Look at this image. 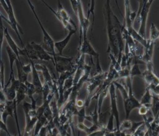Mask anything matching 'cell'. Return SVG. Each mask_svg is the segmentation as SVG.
Listing matches in <instances>:
<instances>
[{
	"label": "cell",
	"instance_id": "cell-1",
	"mask_svg": "<svg viewBox=\"0 0 159 136\" xmlns=\"http://www.w3.org/2000/svg\"><path fill=\"white\" fill-rule=\"evenodd\" d=\"M116 88L120 91L124 101L125 117L129 119L130 112L135 109H138L140 106V101L135 97L132 89V79L129 77L123 81L122 84L114 81Z\"/></svg>",
	"mask_w": 159,
	"mask_h": 136
},
{
	"label": "cell",
	"instance_id": "cell-2",
	"mask_svg": "<svg viewBox=\"0 0 159 136\" xmlns=\"http://www.w3.org/2000/svg\"><path fill=\"white\" fill-rule=\"evenodd\" d=\"M27 1L28 4H29L30 9L32 10L34 16L35 17V18H36L38 23H39V26H40V27L42 30V34H43V44L44 45V46H43V47L49 53H50L53 56V60H55V58L56 56L57 55V54L55 53V42L53 41V39L50 35V34L45 30V29L43 27V25L41 22V20H40V19L39 18V17H38V16L36 13L34 6L32 4V3L31 2V1L30 0H27Z\"/></svg>",
	"mask_w": 159,
	"mask_h": 136
},
{
	"label": "cell",
	"instance_id": "cell-3",
	"mask_svg": "<svg viewBox=\"0 0 159 136\" xmlns=\"http://www.w3.org/2000/svg\"><path fill=\"white\" fill-rule=\"evenodd\" d=\"M107 72H102L100 74L89 77L87 82L88 83L86 87V96L84 99L85 106H89L91 101H92V96L96 89L101 85L106 77Z\"/></svg>",
	"mask_w": 159,
	"mask_h": 136
},
{
	"label": "cell",
	"instance_id": "cell-4",
	"mask_svg": "<svg viewBox=\"0 0 159 136\" xmlns=\"http://www.w3.org/2000/svg\"><path fill=\"white\" fill-rule=\"evenodd\" d=\"M77 2V13L76 17L78 19L79 27H80V44L82 41L83 37L87 36V32L88 27L90 25L89 20L85 16L81 0H76Z\"/></svg>",
	"mask_w": 159,
	"mask_h": 136
},
{
	"label": "cell",
	"instance_id": "cell-5",
	"mask_svg": "<svg viewBox=\"0 0 159 136\" xmlns=\"http://www.w3.org/2000/svg\"><path fill=\"white\" fill-rule=\"evenodd\" d=\"M155 0H148L143 6L142 10L139 15L136 17L137 22L140 24V27L139 29V34L144 38L146 37V25L148 15L150 11L152 4Z\"/></svg>",
	"mask_w": 159,
	"mask_h": 136
},
{
	"label": "cell",
	"instance_id": "cell-6",
	"mask_svg": "<svg viewBox=\"0 0 159 136\" xmlns=\"http://www.w3.org/2000/svg\"><path fill=\"white\" fill-rule=\"evenodd\" d=\"M4 1H5L6 3V4L7 6V7H8L7 12H6L7 14V17H8L7 22L11 25V27L12 28V29L14 30V32L17 34V37H18V39H19V40L20 42L21 45H22V48H24L25 45H24L22 40V39H21V37L20 36V33L21 34H24L23 30L21 29L20 26L19 25V24H18V22H17V21L16 19L14 12V9H13V7L12 6L11 0H4Z\"/></svg>",
	"mask_w": 159,
	"mask_h": 136
},
{
	"label": "cell",
	"instance_id": "cell-7",
	"mask_svg": "<svg viewBox=\"0 0 159 136\" xmlns=\"http://www.w3.org/2000/svg\"><path fill=\"white\" fill-rule=\"evenodd\" d=\"M116 88L114 84L111 83L109 86V95L110 97V113L114 116V117L116 122V129H119L120 125V118H119V112L117 108V95H116Z\"/></svg>",
	"mask_w": 159,
	"mask_h": 136
},
{
	"label": "cell",
	"instance_id": "cell-8",
	"mask_svg": "<svg viewBox=\"0 0 159 136\" xmlns=\"http://www.w3.org/2000/svg\"><path fill=\"white\" fill-rule=\"evenodd\" d=\"M78 53L80 55H88L89 57L93 58H96L99 57V53L94 50L92 45L91 44L89 40H88L87 36L83 37L82 38V41L80 44H79L78 47Z\"/></svg>",
	"mask_w": 159,
	"mask_h": 136
},
{
	"label": "cell",
	"instance_id": "cell-9",
	"mask_svg": "<svg viewBox=\"0 0 159 136\" xmlns=\"http://www.w3.org/2000/svg\"><path fill=\"white\" fill-rule=\"evenodd\" d=\"M147 86L149 88L153 87L159 84V78L154 73L153 67L147 66L146 69L142 71V76Z\"/></svg>",
	"mask_w": 159,
	"mask_h": 136
},
{
	"label": "cell",
	"instance_id": "cell-10",
	"mask_svg": "<svg viewBox=\"0 0 159 136\" xmlns=\"http://www.w3.org/2000/svg\"><path fill=\"white\" fill-rule=\"evenodd\" d=\"M154 45H155V42L152 41L150 39H147V45L144 47V53L142 58V60L146 65V66H153L152 58H153Z\"/></svg>",
	"mask_w": 159,
	"mask_h": 136
},
{
	"label": "cell",
	"instance_id": "cell-11",
	"mask_svg": "<svg viewBox=\"0 0 159 136\" xmlns=\"http://www.w3.org/2000/svg\"><path fill=\"white\" fill-rule=\"evenodd\" d=\"M30 43L32 44V47L35 49L39 60H42V61H52L54 65L55 62H54L53 56L50 53H49L43 47L42 45L38 44L34 42H30Z\"/></svg>",
	"mask_w": 159,
	"mask_h": 136
},
{
	"label": "cell",
	"instance_id": "cell-12",
	"mask_svg": "<svg viewBox=\"0 0 159 136\" xmlns=\"http://www.w3.org/2000/svg\"><path fill=\"white\" fill-rule=\"evenodd\" d=\"M29 62L32 65V83L35 88V93L37 94H42L43 84L41 83L39 73L38 70L35 66V63L33 60L29 59Z\"/></svg>",
	"mask_w": 159,
	"mask_h": 136
},
{
	"label": "cell",
	"instance_id": "cell-13",
	"mask_svg": "<svg viewBox=\"0 0 159 136\" xmlns=\"http://www.w3.org/2000/svg\"><path fill=\"white\" fill-rule=\"evenodd\" d=\"M76 32V29H71L68 30L67 35L61 40L55 42V48L57 50L59 55L63 56V52L68 44L72 36Z\"/></svg>",
	"mask_w": 159,
	"mask_h": 136
},
{
	"label": "cell",
	"instance_id": "cell-14",
	"mask_svg": "<svg viewBox=\"0 0 159 136\" xmlns=\"http://www.w3.org/2000/svg\"><path fill=\"white\" fill-rule=\"evenodd\" d=\"M6 52H7V54L9 58V66H10V75H9V78L7 81V83H6V84H4V87H7L11 82V80L12 79V78H13L14 76V65L15 63V61L16 59H17V57L16 56V55L15 54V53L11 49V48L7 45L6 48Z\"/></svg>",
	"mask_w": 159,
	"mask_h": 136
},
{
	"label": "cell",
	"instance_id": "cell-15",
	"mask_svg": "<svg viewBox=\"0 0 159 136\" xmlns=\"http://www.w3.org/2000/svg\"><path fill=\"white\" fill-rule=\"evenodd\" d=\"M4 37L6 38V40L7 42L8 46L11 48V49L15 53V54L16 55L17 59L19 61H22L20 58V55H19V51L20 49L19 48V47L17 45L16 43L14 42V40H13V39L12 38V37L11 36V35L9 34V32H8V29L7 27L4 28Z\"/></svg>",
	"mask_w": 159,
	"mask_h": 136
},
{
	"label": "cell",
	"instance_id": "cell-16",
	"mask_svg": "<svg viewBox=\"0 0 159 136\" xmlns=\"http://www.w3.org/2000/svg\"><path fill=\"white\" fill-rule=\"evenodd\" d=\"M15 65L17 69V79L21 83H25L27 81L28 74H27L22 69L23 63L22 61H19L18 59H16L15 61Z\"/></svg>",
	"mask_w": 159,
	"mask_h": 136
},
{
	"label": "cell",
	"instance_id": "cell-17",
	"mask_svg": "<svg viewBox=\"0 0 159 136\" xmlns=\"http://www.w3.org/2000/svg\"><path fill=\"white\" fill-rule=\"evenodd\" d=\"M152 98H153L152 92L151 91L150 88L147 86L145 88V91L140 101V103L141 105H143V106L150 107L152 101Z\"/></svg>",
	"mask_w": 159,
	"mask_h": 136
},
{
	"label": "cell",
	"instance_id": "cell-18",
	"mask_svg": "<svg viewBox=\"0 0 159 136\" xmlns=\"http://www.w3.org/2000/svg\"><path fill=\"white\" fill-rule=\"evenodd\" d=\"M48 120L44 116H42L39 117L34 126V132L32 136H39V134L41 130V129L43 127L46 126L48 124Z\"/></svg>",
	"mask_w": 159,
	"mask_h": 136
},
{
	"label": "cell",
	"instance_id": "cell-19",
	"mask_svg": "<svg viewBox=\"0 0 159 136\" xmlns=\"http://www.w3.org/2000/svg\"><path fill=\"white\" fill-rule=\"evenodd\" d=\"M153 98L150 106V110L156 118L159 114V96L154 94L153 93Z\"/></svg>",
	"mask_w": 159,
	"mask_h": 136
},
{
	"label": "cell",
	"instance_id": "cell-20",
	"mask_svg": "<svg viewBox=\"0 0 159 136\" xmlns=\"http://www.w3.org/2000/svg\"><path fill=\"white\" fill-rule=\"evenodd\" d=\"M2 90L4 91V93L5 94L6 101H12L16 98V91L13 88L9 86V87H4L2 88Z\"/></svg>",
	"mask_w": 159,
	"mask_h": 136
},
{
	"label": "cell",
	"instance_id": "cell-21",
	"mask_svg": "<svg viewBox=\"0 0 159 136\" xmlns=\"http://www.w3.org/2000/svg\"><path fill=\"white\" fill-rule=\"evenodd\" d=\"M94 9H95V0H88V11L87 14V18H89L90 15H92L93 17V22H92V27H91V33L93 30V26L95 19L94 15Z\"/></svg>",
	"mask_w": 159,
	"mask_h": 136
},
{
	"label": "cell",
	"instance_id": "cell-22",
	"mask_svg": "<svg viewBox=\"0 0 159 136\" xmlns=\"http://www.w3.org/2000/svg\"><path fill=\"white\" fill-rule=\"evenodd\" d=\"M148 39L153 42L159 39V30L153 22H152L150 25V36Z\"/></svg>",
	"mask_w": 159,
	"mask_h": 136
},
{
	"label": "cell",
	"instance_id": "cell-23",
	"mask_svg": "<svg viewBox=\"0 0 159 136\" xmlns=\"http://www.w3.org/2000/svg\"><path fill=\"white\" fill-rule=\"evenodd\" d=\"M142 71L140 70L139 68V64L136 63H133L130 66V77L132 79L135 76H142Z\"/></svg>",
	"mask_w": 159,
	"mask_h": 136
},
{
	"label": "cell",
	"instance_id": "cell-24",
	"mask_svg": "<svg viewBox=\"0 0 159 136\" xmlns=\"http://www.w3.org/2000/svg\"><path fill=\"white\" fill-rule=\"evenodd\" d=\"M2 16L0 13V66L1 65V63H2V42L4 40V27L2 24Z\"/></svg>",
	"mask_w": 159,
	"mask_h": 136
},
{
	"label": "cell",
	"instance_id": "cell-25",
	"mask_svg": "<svg viewBox=\"0 0 159 136\" xmlns=\"http://www.w3.org/2000/svg\"><path fill=\"white\" fill-rule=\"evenodd\" d=\"M26 87L25 94L30 99L34 97V94L35 93V88L32 83H30L28 80L24 83Z\"/></svg>",
	"mask_w": 159,
	"mask_h": 136
},
{
	"label": "cell",
	"instance_id": "cell-26",
	"mask_svg": "<svg viewBox=\"0 0 159 136\" xmlns=\"http://www.w3.org/2000/svg\"><path fill=\"white\" fill-rule=\"evenodd\" d=\"M114 116L112 114H109V117L107 120V122L106 124L105 129L108 132H113L116 130V127H114Z\"/></svg>",
	"mask_w": 159,
	"mask_h": 136
},
{
	"label": "cell",
	"instance_id": "cell-27",
	"mask_svg": "<svg viewBox=\"0 0 159 136\" xmlns=\"http://www.w3.org/2000/svg\"><path fill=\"white\" fill-rule=\"evenodd\" d=\"M108 54H109V58L111 60V65H112V66L115 69V70L117 72H118L122 69L120 63L117 61V59L112 53H109Z\"/></svg>",
	"mask_w": 159,
	"mask_h": 136
},
{
	"label": "cell",
	"instance_id": "cell-28",
	"mask_svg": "<svg viewBox=\"0 0 159 136\" xmlns=\"http://www.w3.org/2000/svg\"><path fill=\"white\" fill-rule=\"evenodd\" d=\"M147 132V127L146 125L143 123L140 125L135 131L132 134L133 136H145Z\"/></svg>",
	"mask_w": 159,
	"mask_h": 136
},
{
	"label": "cell",
	"instance_id": "cell-29",
	"mask_svg": "<svg viewBox=\"0 0 159 136\" xmlns=\"http://www.w3.org/2000/svg\"><path fill=\"white\" fill-rule=\"evenodd\" d=\"M74 85V82H73V75L70 76V77H68L67 79H66V80L64 82V84H63V92L65 90L68 89H70Z\"/></svg>",
	"mask_w": 159,
	"mask_h": 136
},
{
	"label": "cell",
	"instance_id": "cell-30",
	"mask_svg": "<svg viewBox=\"0 0 159 136\" xmlns=\"http://www.w3.org/2000/svg\"><path fill=\"white\" fill-rule=\"evenodd\" d=\"M26 94L24 92H20V91H16V102L17 105L18 106L20 102H23L24 101L25 97Z\"/></svg>",
	"mask_w": 159,
	"mask_h": 136
},
{
	"label": "cell",
	"instance_id": "cell-31",
	"mask_svg": "<svg viewBox=\"0 0 159 136\" xmlns=\"http://www.w3.org/2000/svg\"><path fill=\"white\" fill-rule=\"evenodd\" d=\"M107 132H107L106 129L103 128V129H101L98 130H96L93 132H91L89 134H87L86 136H104Z\"/></svg>",
	"mask_w": 159,
	"mask_h": 136
},
{
	"label": "cell",
	"instance_id": "cell-32",
	"mask_svg": "<svg viewBox=\"0 0 159 136\" xmlns=\"http://www.w3.org/2000/svg\"><path fill=\"white\" fill-rule=\"evenodd\" d=\"M22 69L23 70L29 75V73L30 72H32V65L31 63L29 62V63H28L27 65H22Z\"/></svg>",
	"mask_w": 159,
	"mask_h": 136
},
{
	"label": "cell",
	"instance_id": "cell-33",
	"mask_svg": "<svg viewBox=\"0 0 159 136\" xmlns=\"http://www.w3.org/2000/svg\"><path fill=\"white\" fill-rule=\"evenodd\" d=\"M0 130L5 132L6 133V134H10L9 130H8V129L7 127V125H6V124L4 123L1 119H0Z\"/></svg>",
	"mask_w": 159,
	"mask_h": 136
},
{
	"label": "cell",
	"instance_id": "cell-34",
	"mask_svg": "<svg viewBox=\"0 0 159 136\" xmlns=\"http://www.w3.org/2000/svg\"><path fill=\"white\" fill-rule=\"evenodd\" d=\"M0 4H1L2 7H3V9L5 10V11L7 12V10H8V7H7V6L4 0H0Z\"/></svg>",
	"mask_w": 159,
	"mask_h": 136
},
{
	"label": "cell",
	"instance_id": "cell-35",
	"mask_svg": "<svg viewBox=\"0 0 159 136\" xmlns=\"http://www.w3.org/2000/svg\"><path fill=\"white\" fill-rule=\"evenodd\" d=\"M4 106H5V104L0 103V115H1V112H2V111L4 110Z\"/></svg>",
	"mask_w": 159,
	"mask_h": 136
},
{
	"label": "cell",
	"instance_id": "cell-36",
	"mask_svg": "<svg viewBox=\"0 0 159 136\" xmlns=\"http://www.w3.org/2000/svg\"><path fill=\"white\" fill-rule=\"evenodd\" d=\"M6 135H7V136H14V135H11V134H6Z\"/></svg>",
	"mask_w": 159,
	"mask_h": 136
},
{
	"label": "cell",
	"instance_id": "cell-37",
	"mask_svg": "<svg viewBox=\"0 0 159 136\" xmlns=\"http://www.w3.org/2000/svg\"><path fill=\"white\" fill-rule=\"evenodd\" d=\"M145 136H150L148 133H147H147H146V135Z\"/></svg>",
	"mask_w": 159,
	"mask_h": 136
},
{
	"label": "cell",
	"instance_id": "cell-38",
	"mask_svg": "<svg viewBox=\"0 0 159 136\" xmlns=\"http://www.w3.org/2000/svg\"><path fill=\"white\" fill-rule=\"evenodd\" d=\"M158 50H159V47H158Z\"/></svg>",
	"mask_w": 159,
	"mask_h": 136
},
{
	"label": "cell",
	"instance_id": "cell-39",
	"mask_svg": "<svg viewBox=\"0 0 159 136\" xmlns=\"http://www.w3.org/2000/svg\"><path fill=\"white\" fill-rule=\"evenodd\" d=\"M137 1H138V0H137Z\"/></svg>",
	"mask_w": 159,
	"mask_h": 136
}]
</instances>
